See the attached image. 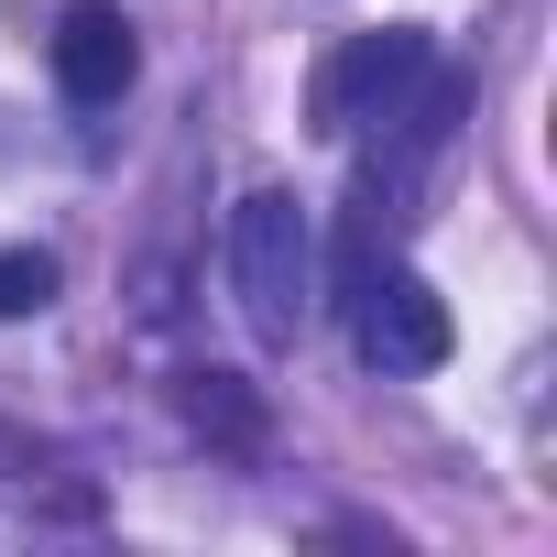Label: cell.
Segmentation results:
<instances>
[{
  "label": "cell",
  "instance_id": "cell-1",
  "mask_svg": "<svg viewBox=\"0 0 557 557\" xmlns=\"http://www.w3.org/2000/svg\"><path fill=\"white\" fill-rule=\"evenodd\" d=\"M307 273H318V230H307V197L285 186H251L230 208V296L251 318L262 350H285L307 329Z\"/></svg>",
  "mask_w": 557,
  "mask_h": 557
},
{
  "label": "cell",
  "instance_id": "cell-2",
  "mask_svg": "<svg viewBox=\"0 0 557 557\" xmlns=\"http://www.w3.org/2000/svg\"><path fill=\"white\" fill-rule=\"evenodd\" d=\"M448 296L426 285L416 262H383V273H361L350 285V350L383 372V383H405V372H437L448 361Z\"/></svg>",
  "mask_w": 557,
  "mask_h": 557
},
{
  "label": "cell",
  "instance_id": "cell-3",
  "mask_svg": "<svg viewBox=\"0 0 557 557\" xmlns=\"http://www.w3.org/2000/svg\"><path fill=\"white\" fill-rule=\"evenodd\" d=\"M437 66V45L416 23H383V34H350L329 66H318V132H372L416 77Z\"/></svg>",
  "mask_w": 557,
  "mask_h": 557
},
{
  "label": "cell",
  "instance_id": "cell-4",
  "mask_svg": "<svg viewBox=\"0 0 557 557\" xmlns=\"http://www.w3.org/2000/svg\"><path fill=\"white\" fill-rule=\"evenodd\" d=\"M143 77V34L121 0H66V23H55V88L77 110H110L121 88Z\"/></svg>",
  "mask_w": 557,
  "mask_h": 557
},
{
  "label": "cell",
  "instance_id": "cell-5",
  "mask_svg": "<svg viewBox=\"0 0 557 557\" xmlns=\"http://www.w3.org/2000/svg\"><path fill=\"white\" fill-rule=\"evenodd\" d=\"M186 426H208L219 448H262V405L240 394V372H186Z\"/></svg>",
  "mask_w": 557,
  "mask_h": 557
},
{
  "label": "cell",
  "instance_id": "cell-6",
  "mask_svg": "<svg viewBox=\"0 0 557 557\" xmlns=\"http://www.w3.org/2000/svg\"><path fill=\"white\" fill-rule=\"evenodd\" d=\"M55 285H66L55 251H34V240L0 251V318H45V307H55Z\"/></svg>",
  "mask_w": 557,
  "mask_h": 557
}]
</instances>
